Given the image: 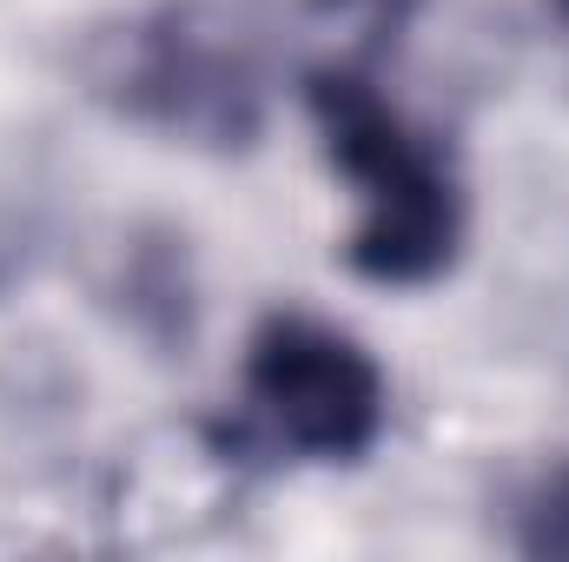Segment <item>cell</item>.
<instances>
[{"label": "cell", "instance_id": "cell-3", "mask_svg": "<svg viewBox=\"0 0 569 562\" xmlns=\"http://www.w3.org/2000/svg\"><path fill=\"white\" fill-rule=\"evenodd\" d=\"M239 404V450H272L291 463H365L391 423V384L351 331L311 311H272L246 344Z\"/></svg>", "mask_w": 569, "mask_h": 562}, {"label": "cell", "instance_id": "cell-2", "mask_svg": "<svg viewBox=\"0 0 569 562\" xmlns=\"http://www.w3.org/2000/svg\"><path fill=\"white\" fill-rule=\"evenodd\" d=\"M87 93L172 145L232 159L266 133V40L226 0H159L80 47Z\"/></svg>", "mask_w": 569, "mask_h": 562}, {"label": "cell", "instance_id": "cell-4", "mask_svg": "<svg viewBox=\"0 0 569 562\" xmlns=\"http://www.w3.org/2000/svg\"><path fill=\"white\" fill-rule=\"evenodd\" d=\"M100 304L140 338L152 358H186L199 338V272L186 232L140 219L120 232L100 272Z\"/></svg>", "mask_w": 569, "mask_h": 562}, {"label": "cell", "instance_id": "cell-1", "mask_svg": "<svg viewBox=\"0 0 569 562\" xmlns=\"http://www.w3.org/2000/svg\"><path fill=\"white\" fill-rule=\"evenodd\" d=\"M305 107L325 159L358 192L345 265L385 291H425L463 259V179L450 145L425 133L365 67H311Z\"/></svg>", "mask_w": 569, "mask_h": 562}, {"label": "cell", "instance_id": "cell-5", "mask_svg": "<svg viewBox=\"0 0 569 562\" xmlns=\"http://www.w3.org/2000/svg\"><path fill=\"white\" fill-rule=\"evenodd\" d=\"M510 516H517V550L523 556H569V456L543 463L517 490Z\"/></svg>", "mask_w": 569, "mask_h": 562}, {"label": "cell", "instance_id": "cell-6", "mask_svg": "<svg viewBox=\"0 0 569 562\" xmlns=\"http://www.w3.org/2000/svg\"><path fill=\"white\" fill-rule=\"evenodd\" d=\"M543 13H550V20H557V27L569 33V0H543Z\"/></svg>", "mask_w": 569, "mask_h": 562}]
</instances>
